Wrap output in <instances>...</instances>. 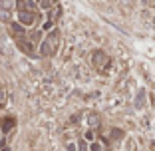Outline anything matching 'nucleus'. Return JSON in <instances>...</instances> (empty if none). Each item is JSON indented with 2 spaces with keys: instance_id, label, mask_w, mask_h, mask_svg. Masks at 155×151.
<instances>
[{
  "instance_id": "nucleus-5",
  "label": "nucleus",
  "mask_w": 155,
  "mask_h": 151,
  "mask_svg": "<svg viewBox=\"0 0 155 151\" xmlns=\"http://www.w3.org/2000/svg\"><path fill=\"white\" fill-rule=\"evenodd\" d=\"M10 32L18 38V40H20V38H24V34H26V32H24V26H20L18 22H12V24H10Z\"/></svg>"
},
{
  "instance_id": "nucleus-12",
  "label": "nucleus",
  "mask_w": 155,
  "mask_h": 151,
  "mask_svg": "<svg viewBox=\"0 0 155 151\" xmlns=\"http://www.w3.org/2000/svg\"><path fill=\"white\" fill-rule=\"evenodd\" d=\"M30 40H32V42H40V40H42V32H40V30H34V32H30Z\"/></svg>"
},
{
  "instance_id": "nucleus-4",
  "label": "nucleus",
  "mask_w": 155,
  "mask_h": 151,
  "mask_svg": "<svg viewBox=\"0 0 155 151\" xmlns=\"http://www.w3.org/2000/svg\"><path fill=\"white\" fill-rule=\"evenodd\" d=\"M86 119H87V127H90L91 131H96V129L101 125V117H100V113H96V111H90V113L86 115Z\"/></svg>"
},
{
  "instance_id": "nucleus-10",
  "label": "nucleus",
  "mask_w": 155,
  "mask_h": 151,
  "mask_svg": "<svg viewBox=\"0 0 155 151\" xmlns=\"http://www.w3.org/2000/svg\"><path fill=\"white\" fill-rule=\"evenodd\" d=\"M110 135H111V141H119V139H121L123 137V131H121V129H117V127H114V129H111V131H110Z\"/></svg>"
},
{
  "instance_id": "nucleus-18",
  "label": "nucleus",
  "mask_w": 155,
  "mask_h": 151,
  "mask_svg": "<svg viewBox=\"0 0 155 151\" xmlns=\"http://www.w3.org/2000/svg\"><path fill=\"white\" fill-rule=\"evenodd\" d=\"M4 101V90H2V86H0V103Z\"/></svg>"
},
{
  "instance_id": "nucleus-17",
  "label": "nucleus",
  "mask_w": 155,
  "mask_h": 151,
  "mask_svg": "<svg viewBox=\"0 0 155 151\" xmlns=\"http://www.w3.org/2000/svg\"><path fill=\"white\" fill-rule=\"evenodd\" d=\"M52 26H54L52 22H44V26H42V28H44V30H52Z\"/></svg>"
},
{
  "instance_id": "nucleus-3",
  "label": "nucleus",
  "mask_w": 155,
  "mask_h": 151,
  "mask_svg": "<svg viewBox=\"0 0 155 151\" xmlns=\"http://www.w3.org/2000/svg\"><path fill=\"white\" fill-rule=\"evenodd\" d=\"M36 22V14L34 12H26V10H20L18 12V24L20 26H32Z\"/></svg>"
},
{
  "instance_id": "nucleus-1",
  "label": "nucleus",
  "mask_w": 155,
  "mask_h": 151,
  "mask_svg": "<svg viewBox=\"0 0 155 151\" xmlns=\"http://www.w3.org/2000/svg\"><path fill=\"white\" fill-rule=\"evenodd\" d=\"M58 46H60V32L58 30H52V32L46 36V40H42L40 54L42 56H54L56 50H58Z\"/></svg>"
},
{
  "instance_id": "nucleus-2",
  "label": "nucleus",
  "mask_w": 155,
  "mask_h": 151,
  "mask_svg": "<svg viewBox=\"0 0 155 151\" xmlns=\"http://www.w3.org/2000/svg\"><path fill=\"white\" fill-rule=\"evenodd\" d=\"M91 64L96 66L100 72H104V70L110 68V58H107V54L101 50H96L94 54H91Z\"/></svg>"
},
{
  "instance_id": "nucleus-16",
  "label": "nucleus",
  "mask_w": 155,
  "mask_h": 151,
  "mask_svg": "<svg viewBox=\"0 0 155 151\" xmlns=\"http://www.w3.org/2000/svg\"><path fill=\"white\" fill-rule=\"evenodd\" d=\"M78 151H87V143L84 139H80V145H78Z\"/></svg>"
},
{
  "instance_id": "nucleus-6",
  "label": "nucleus",
  "mask_w": 155,
  "mask_h": 151,
  "mask_svg": "<svg viewBox=\"0 0 155 151\" xmlns=\"http://www.w3.org/2000/svg\"><path fill=\"white\" fill-rule=\"evenodd\" d=\"M14 125H16V121H14V117H6L4 121H2V131H4V133L12 131V129H14Z\"/></svg>"
},
{
  "instance_id": "nucleus-11",
  "label": "nucleus",
  "mask_w": 155,
  "mask_h": 151,
  "mask_svg": "<svg viewBox=\"0 0 155 151\" xmlns=\"http://www.w3.org/2000/svg\"><path fill=\"white\" fill-rule=\"evenodd\" d=\"M84 141H90V143H94V141H96V131H91V129H87V131H86V137H84Z\"/></svg>"
},
{
  "instance_id": "nucleus-13",
  "label": "nucleus",
  "mask_w": 155,
  "mask_h": 151,
  "mask_svg": "<svg viewBox=\"0 0 155 151\" xmlns=\"http://www.w3.org/2000/svg\"><path fill=\"white\" fill-rule=\"evenodd\" d=\"M90 151H104V145H101V143H96V141H94V143L90 145Z\"/></svg>"
},
{
  "instance_id": "nucleus-9",
  "label": "nucleus",
  "mask_w": 155,
  "mask_h": 151,
  "mask_svg": "<svg viewBox=\"0 0 155 151\" xmlns=\"http://www.w3.org/2000/svg\"><path fill=\"white\" fill-rule=\"evenodd\" d=\"M60 14H62V12H60V6L56 4L54 8L50 10V18H48V22H52V24H54V20H58V18H60Z\"/></svg>"
},
{
  "instance_id": "nucleus-15",
  "label": "nucleus",
  "mask_w": 155,
  "mask_h": 151,
  "mask_svg": "<svg viewBox=\"0 0 155 151\" xmlns=\"http://www.w3.org/2000/svg\"><path fill=\"white\" fill-rule=\"evenodd\" d=\"M66 149H68V151H78V145L74 141H68V143H66Z\"/></svg>"
},
{
  "instance_id": "nucleus-14",
  "label": "nucleus",
  "mask_w": 155,
  "mask_h": 151,
  "mask_svg": "<svg viewBox=\"0 0 155 151\" xmlns=\"http://www.w3.org/2000/svg\"><path fill=\"white\" fill-rule=\"evenodd\" d=\"M36 4L40 6V8H54V6H56L54 2H36Z\"/></svg>"
},
{
  "instance_id": "nucleus-7",
  "label": "nucleus",
  "mask_w": 155,
  "mask_h": 151,
  "mask_svg": "<svg viewBox=\"0 0 155 151\" xmlns=\"http://www.w3.org/2000/svg\"><path fill=\"white\" fill-rule=\"evenodd\" d=\"M18 8H26V12H32L34 8H38V4L36 2H30V0H24V2H18Z\"/></svg>"
},
{
  "instance_id": "nucleus-8",
  "label": "nucleus",
  "mask_w": 155,
  "mask_h": 151,
  "mask_svg": "<svg viewBox=\"0 0 155 151\" xmlns=\"http://www.w3.org/2000/svg\"><path fill=\"white\" fill-rule=\"evenodd\" d=\"M143 103H145V90H139L135 96V105L137 107H143Z\"/></svg>"
}]
</instances>
